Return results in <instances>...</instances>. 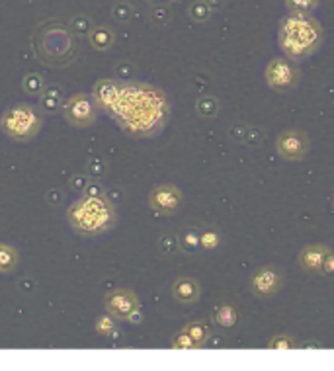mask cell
Masks as SVG:
<instances>
[{
    "mask_svg": "<svg viewBox=\"0 0 334 371\" xmlns=\"http://www.w3.org/2000/svg\"><path fill=\"white\" fill-rule=\"evenodd\" d=\"M86 174L90 176L92 180H102L106 174H108V170H110V166L106 163L102 156H92V158H88L86 160Z\"/></svg>",
    "mask_w": 334,
    "mask_h": 371,
    "instance_id": "484cf974",
    "label": "cell"
},
{
    "mask_svg": "<svg viewBox=\"0 0 334 371\" xmlns=\"http://www.w3.org/2000/svg\"><path fill=\"white\" fill-rule=\"evenodd\" d=\"M170 100L162 88L145 81H124L114 119L133 139H151L162 133L170 119Z\"/></svg>",
    "mask_w": 334,
    "mask_h": 371,
    "instance_id": "6da1fadb",
    "label": "cell"
},
{
    "mask_svg": "<svg viewBox=\"0 0 334 371\" xmlns=\"http://www.w3.org/2000/svg\"><path fill=\"white\" fill-rule=\"evenodd\" d=\"M90 182V176L86 174H73L71 176V180H69V190L71 192H81L83 194L84 188H86V184Z\"/></svg>",
    "mask_w": 334,
    "mask_h": 371,
    "instance_id": "d590c367",
    "label": "cell"
},
{
    "mask_svg": "<svg viewBox=\"0 0 334 371\" xmlns=\"http://www.w3.org/2000/svg\"><path fill=\"white\" fill-rule=\"evenodd\" d=\"M32 47L37 59L49 69H63L76 59V38L63 20L42 22L32 33Z\"/></svg>",
    "mask_w": 334,
    "mask_h": 371,
    "instance_id": "3957f363",
    "label": "cell"
},
{
    "mask_svg": "<svg viewBox=\"0 0 334 371\" xmlns=\"http://www.w3.org/2000/svg\"><path fill=\"white\" fill-rule=\"evenodd\" d=\"M276 151H278V155H280L282 160L299 163V160H305L307 155H309L311 139L303 129L290 127V129L280 131V135L276 137Z\"/></svg>",
    "mask_w": 334,
    "mask_h": 371,
    "instance_id": "ba28073f",
    "label": "cell"
},
{
    "mask_svg": "<svg viewBox=\"0 0 334 371\" xmlns=\"http://www.w3.org/2000/svg\"><path fill=\"white\" fill-rule=\"evenodd\" d=\"M225 2H227V0H206V4H208L213 12L221 10V8L225 6Z\"/></svg>",
    "mask_w": 334,
    "mask_h": 371,
    "instance_id": "ab89813d",
    "label": "cell"
},
{
    "mask_svg": "<svg viewBox=\"0 0 334 371\" xmlns=\"http://www.w3.org/2000/svg\"><path fill=\"white\" fill-rule=\"evenodd\" d=\"M333 209H334V197H333Z\"/></svg>",
    "mask_w": 334,
    "mask_h": 371,
    "instance_id": "7bdbcfd3",
    "label": "cell"
},
{
    "mask_svg": "<svg viewBox=\"0 0 334 371\" xmlns=\"http://www.w3.org/2000/svg\"><path fill=\"white\" fill-rule=\"evenodd\" d=\"M112 18L119 24H129L133 18V4L127 0H119L112 6Z\"/></svg>",
    "mask_w": 334,
    "mask_h": 371,
    "instance_id": "83f0119b",
    "label": "cell"
},
{
    "mask_svg": "<svg viewBox=\"0 0 334 371\" xmlns=\"http://www.w3.org/2000/svg\"><path fill=\"white\" fill-rule=\"evenodd\" d=\"M122 84H124V81H119V79H100V81H96L90 98H92V102L98 108V112L114 117L115 106H117L119 92H122Z\"/></svg>",
    "mask_w": 334,
    "mask_h": 371,
    "instance_id": "7c38bea8",
    "label": "cell"
},
{
    "mask_svg": "<svg viewBox=\"0 0 334 371\" xmlns=\"http://www.w3.org/2000/svg\"><path fill=\"white\" fill-rule=\"evenodd\" d=\"M278 45L293 63L305 61L321 49L323 26L313 12H287L278 28Z\"/></svg>",
    "mask_w": 334,
    "mask_h": 371,
    "instance_id": "7a4b0ae2",
    "label": "cell"
},
{
    "mask_svg": "<svg viewBox=\"0 0 334 371\" xmlns=\"http://www.w3.org/2000/svg\"><path fill=\"white\" fill-rule=\"evenodd\" d=\"M266 348H270V350H295V348H299V342L295 340L292 334L282 332V334L272 336Z\"/></svg>",
    "mask_w": 334,
    "mask_h": 371,
    "instance_id": "4316f807",
    "label": "cell"
},
{
    "mask_svg": "<svg viewBox=\"0 0 334 371\" xmlns=\"http://www.w3.org/2000/svg\"><path fill=\"white\" fill-rule=\"evenodd\" d=\"M43 127V114L32 104H16L0 115V131L16 143H30Z\"/></svg>",
    "mask_w": 334,
    "mask_h": 371,
    "instance_id": "5b68a950",
    "label": "cell"
},
{
    "mask_svg": "<svg viewBox=\"0 0 334 371\" xmlns=\"http://www.w3.org/2000/svg\"><path fill=\"white\" fill-rule=\"evenodd\" d=\"M20 264L18 250L6 242H0V274H12Z\"/></svg>",
    "mask_w": 334,
    "mask_h": 371,
    "instance_id": "ffe728a7",
    "label": "cell"
},
{
    "mask_svg": "<svg viewBox=\"0 0 334 371\" xmlns=\"http://www.w3.org/2000/svg\"><path fill=\"white\" fill-rule=\"evenodd\" d=\"M180 250H184L186 254H196L199 248V231L194 227H186L178 235Z\"/></svg>",
    "mask_w": 334,
    "mask_h": 371,
    "instance_id": "603a6c76",
    "label": "cell"
},
{
    "mask_svg": "<svg viewBox=\"0 0 334 371\" xmlns=\"http://www.w3.org/2000/svg\"><path fill=\"white\" fill-rule=\"evenodd\" d=\"M67 223L78 237H102L117 225V211L108 197L83 196L67 209Z\"/></svg>",
    "mask_w": 334,
    "mask_h": 371,
    "instance_id": "277c9868",
    "label": "cell"
},
{
    "mask_svg": "<svg viewBox=\"0 0 334 371\" xmlns=\"http://www.w3.org/2000/svg\"><path fill=\"white\" fill-rule=\"evenodd\" d=\"M141 320H143V313H141V311H137L135 315H133V317L129 319V322H131V324H139Z\"/></svg>",
    "mask_w": 334,
    "mask_h": 371,
    "instance_id": "60d3db41",
    "label": "cell"
},
{
    "mask_svg": "<svg viewBox=\"0 0 334 371\" xmlns=\"http://www.w3.org/2000/svg\"><path fill=\"white\" fill-rule=\"evenodd\" d=\"M63 115L67 124H71L76 129H86V127H92L96 124L98 108L88 94L76 92L65 100Z\"/></svg>",
    "mask_w": 334,
    "mask_h": 371,
    "instance_id": "9c48e42d",
    "label": "cell"
},
{
    "mask_svg": "<svg viewBox=\"0 0 334 371\" xmlns=\"http://www.w3.org/2000/svg\"><path fill=\"white\" fill-rule=\"evenodd\" d=\"M213 322L221 330H231L237 327L239 322V309L231 303H223L217 309L213 311Z\"/></svg>",
    "mask_w": 334,
    "mask_h": 371,
    "instance_id": "e0dca14e",
    "label": "cell"
},
{
    "mask_svg": "<svg viewBox=\"0 0 334 371\" xmlns=\"http://www.w3.org/2000/svg\"><path fill=\"white\" fill-rule=\"evenodd\" d=\"M184 204V194L176 184H157L149 192V207L160 217L176 215Z\"/></svg>",
    "mask_w": 334,
    "mask_h": 371,
    "instance_id": "30bf717a",
    "label": "cell"
},
{
    "mask_svg": "<svg viewBox=\"0 0 334 371\" xmlns=\"http://www.w3.org/2000/svg\"><path fill=\"white\" fill-rule=\"evenodd\" d=\"M321 274H323V276H331V278H334V250H331V252L326 254V258H324Z\"/></svg>",
    "mask_w": 334,
    "mask_h": 371,
    "instance_id": "8d00e7d4",
    "label": "cell"
},
{
    "mask_svg": "<svg viewBox=\"0 0 334 371\" xmlns=\"http://www.w3.org/2000/svg\"><path fill=\"white\" fill-rule=\"evenodd\" d=\"M223 245V235H221L217 229H203L199 231V248L203 252H215L219 250Z\"/></svg>",
    "mask_w": 334,
    "mask_h": 371,
    "instance_id": "7402d4cb",
    "label": "cell"
},
{
    "mask_svg": "<svg viewBox=\"0 0 334 371\" xmlns=\"http://www.w3.org/2000/svg\"><path fill=\"white\" fill-rule=\"evenodd\" d=\"M149 18L157 26H167L172 20V14H170L167 6H155V8H151V12H149Z\"/></svg>",
    "mask_w": 334,
    "mask_h": 371,
    "instance_id": "d6a6232c",
    "label": "cell"
},
{
    "mask_svg": "<svg viewBox=\"0 0 334 371\" xmlns=\"http://www.w3.org/2000/svg\"><path fill=\"white\" fill-rule=\"evenodd\" d=\"M94 330L98 336H112V334H115V330H117V320L114 317H110L108 313L100 315L94 320Z\"/></svg>",
    "mask_w": 334,
    "mask_h": 371,
    "instance_id": "f1b7e54d",
    "label": "cell"
},
{
    "mask_svg": "<svg viewBox=\"0 0 334 371\" xmlns=\"http://www.w3.org/2000/svg\"><path fill=\"white\" fill-rule=\"evenodd\" d=\"M264 81L274 92H292L299 86L301 81V72L293 65L292 59L287 57H274L268 61L264 69Z\"/></svg>",
    "mask_w": 334,
    "mask_h": 371,
    "instance_id": "8992f818",
    "label": "cell"
},
{
    "mask_svg": "<svg viewBox=\"0 0 334 371\" xmlns=\"http://www.w3.org/2000/svg\"><path fill=\"white\" fill-rule=\"evenodd\" d=\"M178 248H180V242H178V235H162V237L158 238V250L165 254V256H170V254H174Z\"/></svg>",
    "mask_w": 334,
    "mask_h": 371,
    "instance_id": "1f68e13d",
    "label": "cell"
},
{
    "mask_svg": "<svg viewBox=\"0 0 334 371\" xmlns=\"http://www.w3.org/2000/svg\"><path fill=\"white\" fill-rule=\"evenodd\" d=\"M104 309L110 317H114L117 322L127 320L135 315L137 311H141V299L135 291L127 288H119L110 291L104 297Z\"/></svg>",
    "mask_w": 334,
    "mask_h": 371,
    "instance_id": "8fae6325",
    "label": "cell"
},
{
    "mask_svg": "<svg viewBox=\"0 0 334 371\" xmlns=\"http://www.w3.org/2000/svg\"><path fill=\"white\" fill-rule=\"evenodd\" d=\"M213 10L206 4V0H196L188 6V18L196 24H203V22L211 20Z\"/></svg>",
    "mask_w": 334,
    "mask_h": 371,
    "instance_id": "d4e9b609",
    "label": "cell"
},
{
    "mask_svg": "<svg viewBox=\"0 0 334 371\" xmlns=\"http://www.w3.org/2000/svg\"><path fill=\"white\" fill-rule=\"evenodd\" d=\"M45 199H47V204L53 207H57V206H61V201L65 199V196L59 192V190H49L47 192V196H45Z\"/></svg>",
    "mask_w": 334,
    "mask_h": 371,
    "instance_id": "74e56055",
    "label": "cell"
},
{
    "mask_svg": "<svg viewBox=\"0 0 334 371\" xmlns=\"http://www.w3.org/2000/svg\"><path fill=\"white\" fill-rule=\"evenodd\" d=\"M168 2H180V0H168Z\"/></svg>",
    "mask_w": 334,
    "mask_h": 371,
    "instance_id": "b9f144b4",
    "label": "cell"
},
{
    "mask_svg": "<svg viewBox=\"0 0 334 371\" xmlns=\"http://www.w3.org/2000/svg\"><path fill=\"white\" fill-rule=\"evenodd\" d=\"M106 197H108L114 206H119V204L124 201V194H122V190H119V188H112V190H108Z\"/></svg>",
    "mask_w": 334,
    "mask_h": 371,
    "instance_id": "f35d334b",
    "label": "cell"
},
{
    "mask_svg": "<svg viewBox=\"0 0 334 371\" xmlns=\"http://www.w3.org/2000/svg\"><path fill=\"white\" fill-rule=\"evenodd\" d=\"M65 90L59 84H47L40 96V110L43 115H55L63 112Z\"/></svg>",
    "mask_w": 334,
    "mask_h": 371,
    "instance_id": "9a60e30c",
    "label": "cell"
},
{
    "mask_svg": "<svg viewBox=\"0 0 334 371\" xmlns=\"http://www.w3.org/2000/svg\"><path fill=\"white\" fill-rule=\"evenodd\" d=\"M69 28L73 31L74 38H86L90 30L94 28V24L86 14H74L73 18L69 20Z\"/></svg>",
    "mask_w": 334,
    "mask_h": 371,
    "instance_id": "cb8c5ba5",
    "label": "cell"
},
{
    "mask_svg": "<svg viewBox=\"0 0 334 371\" xmlns=\"http://www.w3.org/2000/svg\"><path fill=\"white\" fill-rule=\"evenodd\" d=\"M170 348H172V350H198V348H196V342L192 340L182 329H180V332H176V334L172 336Z\"/></svg>",
    "mask_w": 334,
    "mask_h": 371,
    "instance_id": "4dcf8cb0",
    "label": "cell"
},
{
    "mask_svg": "<svg viewBox=\"0 0 334 371\" xmlns=\"http://www.w3.org/2000/svg\"><path fill=\"white\" fill-rule=\"evenodd\" d=\"M333 248L326 247L323 242H313V245H305L297 254V264L305 274H321L323 262L326 254Z\"/></svg>",
    "mask_w": 334,
    "mask_h": 371,
    "instance_id": "4fadbf2b",
    "label": "cell"
},
{
    "mask_svg": "<svg viewBox=\"0 0 334 371\" xmlns=\"http://www.w3.org/2000/svg\"><path fill=\"white\" fill-rule=\"evenodd\" d=\"M172 299L180 305H196L201 297V283L196 278L190 276H180L172 281Z\"/></svg>",
    "mask_w": 334,
    "mask_h": 371,
    "instance_id": "5bb4252c",
    "label": "cell"
},
{
    "mask_svg": "<svg viewBox=\"0 0 334 371\" xmlns=\"http://www.w3.org/2000/svg\"><path fill=\"white\" fill-rule=\"evenodd\" d=\"M86 40H88L90 47H92L94 51L106 53L114 47L115 31L112 30V28H108V26H94V28L90 30V33L86 35Z\"/></svg>",
    "mask_w": 334,
    "mask_h": 371,
    "instance_id": "2e32d148",
    "label": "cell"
},
{
    "mask_svg": "<svg viewBox=\"0 0 334 371\" xmlns=\"http://www.w3.org/2000/svg\"><path fill=\"white\" fill-rule=\"evenodd\" d=\"M106 194H108V190L100 184V180H92V178H90V182L86 184L83 192V196L88 197H106Z\"/></svg>",
    "mask_w": 334,
    "mask_h": 371,
    "instance_id": "e575fe53",
    "label": "cell"
},
{
    "mask_svg": "<svg viewBox=\"0 0 334 371\" xmlns=\"http://www.w3.org/2000/svg\"><path fill=\"white\" fill-rule=\"evenodd\" d=\"M135 65L133 63H127V61H119L115 65V79H119V81H133L135 79Z\"/></svg>",
    "mask_w": 334,
    "mask_h": 371,
    "instance_id": "836d02e7",
    "label": "cell"
},
{
    "mask_svg": "<svg viewBox=\"0 0 334 371\" xmlns=\"http://www.w3.org/2000/svg\"><path fill=\"white\" fill-rule=\"evenodd\" d=\"M219 100H217L215 96H211V94H201L198 100H196V112H198L199 117H203V119L217 117V115H219Z\"/></svg>",
    "mask_w": 334,
    "mask_h": 371,
    "instance_id": "d6986e66",
    "label": "cell"
},
{
    "mask_svg": "<svg viewBox=\"0 0 334 371\" xmlns=\"http://www.w3.org/2000/svg\"><path fill=\"white\" fill-rule=\"evenodd\" d=\"M182 330L188 334L192 340L196 342V348H203L211 338V327H209L206 320H192L188 324H184Z\"/></svg>",
    "mask_w": 334,
    "mask_h": 371,
    "instance_id": "ac0fdd59",
    "label": "cell"
},
{
    "mask_svg": "<svg viewBox=\"0 0 334 371\" xmlns=\"http://www.w3.org/2000/svg\"><path fill=\"white\" fill-rule=\"evenodd\" d=\"M323 0H283L287 12H313Z\"/></svg>",
    "mask_w": 334,
    "mask_h": 371,
    "instance_id": "f546056e",
    "label": "cell"
},
{
    "mask_svg": "<svg viewBox=\"0 0 334 371\" xmlns=\"http://www.w3.org/2000/svg\"><path fill=\"white\" fill-rule=\"evenodd\" d=\"M285 283V274L280 266L276 264H264L256 268L249 278V289L251 293L260 301L274 299Z\"/></svg>",
    "mask_w": 334,
    "mask_h": 371,
    "instance_id": "52a82bcc",
    "label": "cell"
},
{
    "mask_svg": "<svg viewBox=\"0 0 334 371\" xmlns=\"http://www.w3.org/2000/svg\"><path fill=\"white\" fill-rule=\"evenodd\" d=\"M47 86V81L42 72H28L24 79H22V88L28 96H42V92Z\"/></svg>",
    "mask_w": 334,
    "mask_h": 371,
    "instance_id": "44dd1931",
    "label": "cell"
}]
</instances>
